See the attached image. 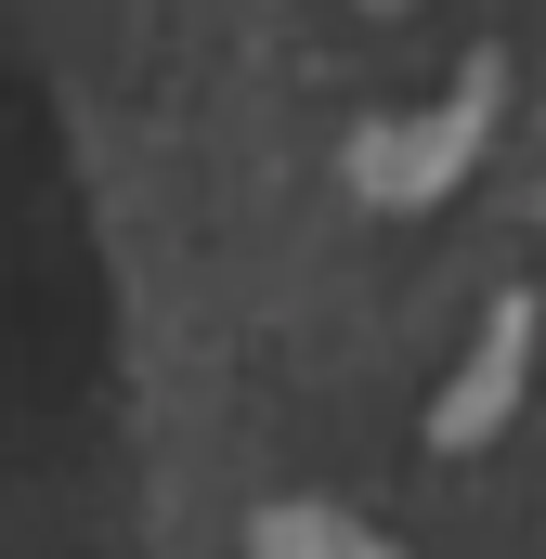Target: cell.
Wrapping results in <instances>:
<instances>
[{
	"instance_id": "2",
	"label": "cell",
	"mask_w": 546,
	"mask_h": 559,
	"mask_svg": "<svg viewBox=\"0 0 546 559\" xmlns=\"http://www.w3.org/2000/svg\"><path fill=\"white\" fill-rule=\"evenodd\" d=\"M261 559H391V547L352 534L339 508H273V521H261Z\"/></svg>"
},
{
	"instance_id": "1",
	"label": "cell",
	"mask_w": 546,
	"mask_h": 559,
	"mask_svg": "<svg viewBox=\"0 0 546 559\" xmlns=\"http://www.w3.org/2000/svg\"><path fill=\"white\" fill-rule=\"evenodd\" d=\"M534 378V312H495V338L468 352V378L442 391V442H482V429L508 417V391Z\"/></svg>"
}]
</instances>
